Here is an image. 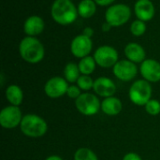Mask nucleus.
<instances>
[{
  "instance_id": "b1692460",
  "label": "nucleus",
  "mask_w": 160,
  "mask_h": 160,
  "mask_svg": "<svg viewBox=\"0 0 160 160\" xmlns=\"http://www.w3.org/2000/svg\"><path fill=\"white\" fill-rule=\"evenodd\" d=\"M146 31V24L145 22H142L141 20H136L132 22L130 24V32L135 37H141L142 36Z\"/></svg>"
},
{
  "instance_id": "412c9836",
  "label": "nucleus",
  "mask_w": 160,
  "mask_h": 160,
  "mask_svg": "<svg viewBox=\"0 0 160 160\" xmlns=\"http://www.w3.org/2000/svg\"><path fill=\"white\" fill-rule=\"evenodd\" d=\"M79 66V68H80V71H81V74L82 75H91L95 69H96V66H97V63H96V60L94 58V56H85L83 58H82L78 64Z\"/></svg>"
},
{
  "instance_id": "5701e85b",
  "label": "nucleus",
  "mask_w": 160,
  "mask_h": 160,
  "mask_svg": "<svg viewBox=\"0 0 160 160\" xmlns=\"http://www.w3.org/2000/svg\"><path fill=\"white\" fill-rule=\"evenodd\" d=\"M94 80L91 78L90 75H81L80 78L77 81V85L80 87V89L82 91H89L91 89H93L94 87Z\"/></svg>"
},
{
  "instance_id": "6e6552de",
  "label": "nucleus",
  "mask_w": 160,
  "mask_h": 160,
  "mask_svg": "<svg viewBox=\"0 0 160 160\" xmlns=\"http://www.w3.org/2000/svg\"><path fill=\"white\" fill-rule=\"evenodd\" d=\"M94 58L97 65L104 68H113V66L119 61L118 52L109 45L98 47L94 53Z\"/></svg>"
},
{
  "instance_id": "393cba45",
  "label": "nucleus",
  "mask_w": 160,
  "mask_h": 160,
  "mask_svg": "<svg viewBox=\"0 0 160 160\" xmlns=\"http://www.w3.org/2000/svg\"><path fill=\"white\" fill-rule=\"evenodd\" d=\"M145 111L148 114L152 116L158 115L160 113V102L157 99L151 98L146 104H145Z\"/></svg>"
},
{
  "instance_id": "6ab92c4d",
  "label": "nucleus",
  "mask_w": 160,
  "mask_h": 160,
  "mask_svg": "<svg viewBox=\"0 0 160 160\" xmlns=\"http://www.w3.org/2000/svg\"><path fill=\"white\" fill-rule=\"evenodd\" d=\"M97 3L95 0H82L78 7V14L82 18H91L97 12Z\"/></svg>"
},
{
  "instance_id": "ddd939ff",
  "label": "nucleus",
  "mask_w": 160,
  "mask_h": 160,
  "mask_svg": "<svg viewBox=\"0 0 160 160\" xmlns=\"http://www.w3.org/2000/svg\"><path fill=\"white\" fill-rule=\"evenodd\" d=\"M94 92L102 98L113 97L116 92V85L114 82L108 77H98L94 82Z\"/></svg>"
},
{
  "instance_id": "20e7f679",
  "label": "nucleus",
  "mask_w": 160,
  "mask_h": 160,
  "mask_svg": "<svg viewBox=\"0 0 160 160\" xmlns=\"http://www.w3.org/2000/svg\"><path fill=\"white\" fill-rule=\"evenodd\" d=\"M152 86L149 82L145 80L135 81L128 91L130 101L137 106H145V104L152 98Z\"/></svg>"
},
{
  "instance_id": "c85d7f7f",
  "label": "nucleus",
  "mask_w": 160,
  "mask_h": 160,
  "mask_svg": "<svg viewBox=\"0 0 160 160\" xmlns=\"http://www.w3.org/2000/svg\"><path fill=\"white\" fill-rule=\"evenodd\" d=\"M82 35H84L85 37H87V38H92L93 37V35H94V29L92 28V27H89V26H87V27H85L84 29H83V31H82Z\"/></svg>"
},
{
  "instance_id": "423d86ee",
  "label": "nucleus",
  "mask_w": 160,
  "mask_h": 160,
  "mask_svg": "<svg viewBox=\"0 0 160 160\" xmlns=\"http://www.w3.org/2000/svg\"><path fill=\"white\" fill-rule=\"evenodd\" d=\"M75 107L82 115L92 116L101 110V102L97 95L92 93H82L75 100Z\"/></svg>"
},
{
  "instance_id": "7ed1b4c3",
  "label": "nucleus",
  "mask_w": 160,
  "mask_h": 160,
  "mask_svg": "<svg viewBox=\"0 0 160 160\" xmlns=\"http://www.w3.org/2000/svg\"><path fill=\"white\" fill-rule=\"evenodd\" d=\"M22 133L29 138H40L47 133V122L38 114L27 113L23 115L20 125Z\"/></svg>"
},
{
  "instance_id": "4468645a",
  "label": "nucleus",
  "mask_w": 160,
  "mask_h": 160,
  "mask_svg": "<svg viewBox=\"0 0 160 160\" xmlns=\"http://www.w3.org/2000/svg\"><path fill=\"white\" fill-rule=\"evenodd\" d=\"M134 11L138 20L148 22L153 19L156 10L151 0H138L134 6Z\"/></svg>"
},
{
  "instance_id": "7c9ffc66",
  "label": "nucleus",
  "mask_w": 160,
  "mask_h": 160,
  "mask_svg": "<svg viewBox=\"0 0 160 160\" xmlns=\"http://www.w3.org/2000/svg\"><path fill=\"white\" fill-rule=\"evenodd\" d=\"M45 160H64L62 158H60L59 156H55V155H52V156H50L48 157Z\"/></svg>"
},
{
  "instance_id": "cd10ccee",
  "label": "nucleus",
  "mask_w": 160,
  "mask_h": 160,
  "mask_svg": "<svg viewBox=\"0 0 160 160\" xmlns=\"http://www.w3.org/2000/svg\"><path fill=\"white\" fill-rule=\"evenodd\" d=\"M115 0H95V2L97 3L98 6L100 7H107V6H111Z\"/></svg>"
},
{
  "instance_id": "2eb2a0df",
  "label": "nucleus",
  "mask_w": 160,
  "mask_h": 160,
  "mask_svg": "<svg viewBox=\"0 0 160 160\" xmlns=\"http://www.w3.org/2000/svg\"><path fill=\"white\" fill-rule=\"evenodd\" d=\"M45 22L43 19L38 15L28 17L23 23V32L29 37H35L43 32Z\"/></svg>"
},
{
  "instance_id": "aec40b11",
  "label": "nucleus",
  "mask_w": 160,
  "mask_h": 160,
  "mask_svg": "<svg viewBox=\"0 0 160 160\" xmlns=\"http://www.w3.org/2000/svg\"><path fill=\"white\" fill-rule=\"evenodd\" d=\"M81 76V71L79 66L75 63H68L64 68V78L69 83L77 82L78 79Z\"/></svg>"
},
{
  "instance_id": "9b49d317",
  "label": "nucleus",
  "mask_w": 160,
  "mask_h": 160,
  "mask_svg": "<svg viewBox=\"0 0 160 160\" xmlns=\"http://www.w3.org/2000/svg\"><path fill=\"white\" fill-rule=\"evenodd\" d=\"M93 49V41L90 38L81 34L76 36L70 43V52L77 58L88 56Z\"/></svg>"
},
{
  "instance_id": "39448f33",
  "label": "nucleus",
  "mask_w": 160,
  "mask_h": 160,
  "mask_svg": "<svg viewBox=\"0 0 160 160\" xmlns=\"http://www.w3.org/2000/svg\"><path fill=\"white\" fill-rule=\"evenodd\" d=\"M131 17V9L126 4H115L109 7L105 12V22L112 27L122 26Z\"/></svg>"
},
{
  "instance_id": "1a4fd4ad",
  "label": "nucleus",
  "mask_w": 160,
  "mask_h": 160,
  "mask_svg": "<svg viewBox=\"0 0 160 160\" xmlns=\"http://www.w3.org/2000/svg\"><path fill=\"white\" fill-rule=\"evenodd\" d=\"M112 72L114 76L123 82L132 81L138 74V68L135 63L123 59L119 60L112 68Z\"/></svg>"
},
{
  "instance_id": "a878e982",
  "label": "nucleus",
  "mask_w": 160,
  "mask_h": 160,
  "mask_svg": "<svg viewBox=\"0 0 160 160\" xmlns=\"http://www.w3.org/2000/svg\"><path fill=\"white\" fill-rule=\"evenodd\" d=\"M82 90L80 89V87L78 85H74V84H71L68 86V91H67V96L69 98H72V99H77L81 95H82Z\"/></svg>"
},
{
  "instance_id": "f8f14e48",
  "label": "nucleus",
  "mask_w": 160,
  "mask_h": 160,
  "mask_svg": "<svg viewBox=\"0 0 160 160\" xmlns=\"http://www.w3.org/2000/svg\"><path fill=\"white\" fill-rule=\"evenodd\" d=\"M140 72L143 80L158 82L160 81V63L155 59H145L141 64Z\"/></svg>"
},
{
  "instance_id": "0eeeda50",
  "label": "nucleus",
  "mask_w": 160,
  "mask_h": 160,
  "mask_svg": "<svg viewBox=\"0 0 160 160\" xmlns=\"http://www.w3.org/2000/svg\"><path fill=\"white\" fill-rule=\"evenodd\" d=\"M22 117L23 115L19 106L9 105L3 108L0 112V125L3 128L12 129L20 127Z\"/></svg>"
},
{
  "instance_id": "a211bd4d",
  "label": "nucleus",
  "mask_w": 160,
  "mask_h": 160,
  "mask_svg": "<svg viewBox=\"0 0 160 160\" xmlns=\"http://www.w3.org/2000/svg\"><path fill=\"white\" fill-rule=\"evenodd\" d=\"M7 100L13 106H20L23 100V92L19 85L10 84L7 87L5 93Z\"/></svg>"
},
{
  "instance_id": "9d476101",
  "label": "nucleus",
  "mask_w": 160,
  "mask_h": 160,
  "mask_svg": "<svg viewBox=\"0 0 160 160\" xmlns=\"http://www.w3.org/2000/svg\"><path fill=\"white\" fill-rule=\"evenodd\" d=\"M68 82L65 78L55 76L49 79L44 85V92L51 98H59L67 95Z\"/></svg>"
},
{
  "instance_id": "dca6fc26",
  "label": "nucleus",
  "mask_w": 160,
  "mask_h": 160,
  "mask_svg": "<svg viewBox=\"0 0 160 160\" xmlns=\"http://www.w3.org/2000/svg\"><path fill=\"white\" fill-rule=\"evenodd\" d=\"M125 55L128 60L137 64V63H142L145 60L146 52L143 49V47L136 42H130L127 44L124 50Z\"/></svg>"
},
{
  "instance_id": "bb28decb",
  "label": "nucleus",
  "mask_w": 160,
  "mask_h": 160,
  "mask_svg": "<svg viewBox=\"0 0 160 160\" xmlns=\"http://www.w3.org/2000/svg\"><path fill=\"white\" fill-rule=\"evenodd\" d=\"M123 160H142L140 155H138L137 153L134 152H129L128 154H126L123 158Z\"/></svg>"
},
{
  "instance_id": "4be33fe9",
  "label": "nucleus",
  "mask_w": 160,
  "mask_h": 160,
  "mask_svg": "<svg viewBox=\"0 0 160 160\" xmlns=\"http://www.w3.org/2000/svg\"><path fill=\"white\" fill-rule=\"evenodd\" d=\"M74 160H98V158L93 150L82 147L75 152Z\"/></svg>"
},
{
  "instance_id": "f03ea898",
  "label": "nucleus",
  "mask_w": 160,
  "mask_h": 160,
  "mask_svg": "<svg viewBox=\"0 0 160 160\" xmlns=\"http://www.w3.org/2000/svg\"><path fill=\"white\" fill-rule=\"evenodd\" d=\"M19 53L25 62L38 64L45 56V48L37 38L27 36L19 44Z\"/></svg>"
},
{
  "instance_id": "c756f323",
  "label": "nucleus",
  "mask_w": 160,
  "mask_h": 160,
  "mask_svg": "<svg viewBox=\"0 0 160 160\" xmlns=\"http://www.w3.org/2000/svg\"><path fill=\"white\" fill-rule=\"evenodd\" d=\"M112 26L109 23V22H105L103 24H102V31L103 32H108V31H110L111 30V28H112Z\"/></svg>"
},
{
  "instance_id": "f3484780",
  "label": "nucleus",
  "mask_w": 160,
  "mask_h": 160,
  "mask_svg": "<svg viewBox=\"0 0 160 160\" xmlns=\"http://www.w3.org/2000/svg\"><path fill=\"white\" fill-rule=\"evenodd\" d=\"M123 109L122 101L116 97L105 98L101 102V111L108 116L118 115Z\"/></svg>"
},
{
  "instance_id": "f257e3e1",
  "label": "nucleus",
  "mask_w": 160,
  "mask_h": 160,
  "mask_svg": "<svg viewBox=\"0 0 160 160\" xmlns=\"http://www.w3.org/2000/svg\"><path fill=\"white\" fill-rule=\"evenodd\" d=\"M53 21L61 25L73 23L78 17V9L71 0H54L51 7Z\"/></svg>"
}]
</instances>
